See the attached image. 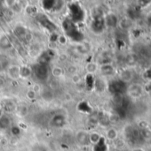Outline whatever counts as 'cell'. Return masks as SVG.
<instances>
[{
  "label": "cell",
  "instance_id": "obj_28",
  "mask_svg": "<svg viewBox=\"0 0 151 151\" xmlns=\"http://www.w3.org/2000/svg\"><path fill=\"white\" fill-rule=\"evenodd\" d=\"M122 76V79H123V81L124 82H126V81H129V80H132V73L129 72V71H124L123 72V73L121 74Z\"/></svg>",
  "mask_w": 151,
  "mask_h": 151
},
{
  "label": "cell",
  "instance_id": "obj_32",
  "mask_svg": "<svg viewBox=\"0 0 151 151\" xmlns=\"http://www.w3.org/2000/svg\"><path fill=\"white\" fill-rule=\"evenodd\" d=\"M52 73L53 75L58 77V76H61L62 74V69L61 67H54V68L52 70Z\"/></svg>",
  "mask_w": 151,
  "mask_h": 151
},
{
  "label": "cell",
  "instance_id": "obj_40",
  "mask_svg": "<svg viewBox=\"0 0 151 151\" xmlns=\"http://www.w3.org/2000/svg\"><path fill=\"white\" fill-rule=\"evenodd\" d=\"M148 25L149 26H151V13L148 15Z\"/></svg>",
  "mask_w": 151,
  "mask_h": 151
},
{
  "label": "cell",
  "instance_id": "obj_36",
  "mask_svg": "<svg viewBox=\"0 0 151 151\" xmlns=\"http://www.w3.org/2000/svg\"><path fill=\"white\" fill-rule=\"evenodd\" d=\"M57 42L59 43H61V45H64L67 43V38L64 36H59V38H58V41Z\"/></svg>",
  "mask_w": 151,
  "mask_h": 151
},
{
  "label": "cell",
  "instance_id": "obj_26",
  "mask_svg": "<svg viewBox=\"0 0 151 151\" xmlns=\"http://www.w3.org/2000/svg\"><path fill=\"white\" fill-rule=\"evenodd\" d=\"M86 70L87 72L89 73V74H92L96 70H97V65L93 62H90L87 64L86 65Z\"/></svg>",
  "mask_w": 151,
  "mask_h": 151
},
{
  "label": "cell",
  "instance_id": "obj_38",
  "mask_svg": "<svg viewBox=\"0 0 151 151\" xmlns=\"http://www.w3.org/2000/svg\"><path fill=\"white\" fill-rule=\"evenodd\" d=\"M32 90H33V91H35L36 93L39 92V91H40V86L38 85V84H36V85L34 86V88H33Z\"/></svg>",
  "mask_w": 151,
  "mask_h": 151
},
{
  "label": "cell",
  "instance_id": "obj_18",
  "mask_svg": "<svg viewBox=\"0 0 151 151\" xmlns=\"http://www.w3.org/2000/svg\"><path fill=\"white\" fill-rule=\"evenodd\" d=\"M31 74V69L30 67L27 66V65H22L20 67V73L19 75L22 78H28L29 77Z\"/></svg>",
  "mask_w": 151,
  "mask_h": 151
},
{
  "label": "cell",
  "instance_id": "obj_5",
  "mask_svg": "<svg viewBox=\"0 0 151 151\" xmlns=\"http://www.w3.org/2000/svg\"><path fill=\"white\" fill-rule=\"evenodd\" d=\"M105 21H104V17L102 18H98V19H93V22H92V25H91V27H92V30L96 33V34H100L102 33L104 28H105Z\"/></svg>",
  "mask_w": 151,
  "mask_h": 151
},
{
  "label": "cell",
  "instance_id": "obj_39",
  "mask_svg": "<svg viewBox=\"0 0 151 151\" xmlns=\"http://www.w3.org/2000/svg\"><path fill=\"white\" fill-rule=\"evenodd\" d=\"M146 89H147L148 92H151V82H149V83L148 84V86L146 87Z\"/></svg>",
  "mask_w": 151,
  "mask_h": 151
},
{
  "label": "cell",
  "instance_id": "obj_21",
  "mask_svg": "<svg viewBox=\"0 0 151 151\" xmlns=\"http://www.w3.org/2000/svg\"><path fill=\"white\" fill-rule=\"evenodd\" d=\"M105 83L102 80H100V79H97L95 80V82H94V88L96 90L98 91H103L105 89Z\"/></svg>",
  "mask_w": 151,
  "mask_h": 151
},
{
  "label": "cell",
  "instance_id": "obj_2",
  "mask_svg": "<svg viewBox=\"0 0 151 151\" xmlns=\"http://www.w3.org/2000/svg\"><path fill=\"white\" fill-rule=\"evenodd\" d=\"M32 70L36 78L39 80H42V81L46 80L49 77L50 69H49L48 65H43V64L38 63L37 65L33 66Z\"/></svg>",
  "mask_w": 151,
  "mask_h": 151
},
{
  "label": "cell",
  "instance_id": "obj_31",
  "mask_svg": "<svg viewBox=\"0 0 151 151\" xmlns=\"http://www.w3.org/2000/svg\"><path fill=\"white\" fill-rule=\"evenodd\" d=\"M77 50L80 52V53H82V54H85V53H86L88 50H89V47H87L86 46V44H83V45H79L78 47H77Z\"/></svg>",
  "mask_w": 151,
  "mask_h": 151
},
{
  "label": "cell",
  "instance_id": "obj_3",
  "mask_svg": "<svg viewBox=\"0 0 151 151\" xmlns=\"http://www.w3.org/2000/svg\"><path fill=\"white\" fill-rule=\"evenodd\" d=\"M36 19L38 21V22L44 27L45 28L47 31L50 32V34H53V33H57V27L56 25L51 21L49 20V18L45 15V14H41V13H38L36 16Z\"/></svg>",
  "mask_w": 151,
  "mask_h": 151
},
{
  "label": "cell",
  "instance_id": "obj_35",
  "mask_svg": "<svg viewBox=\"0 0 151 151\" xmlns=\"http://www.w3.org/2000/svg\"><path fill=\"white\" fill-rule=\"evenodd\" d=\"M58 38H59V35L58 33H53L50 35V41L52 43H54V42H57L58 41Z\"/></svg>",
  "mask_w": 151,
  "mask_h": 151
},
{
  "label": "cell",
  "instance_id": "obj_10",
  "mask_svg": "<svg viewBox=\"0 0 151 151\" xmlns=\"http://www.w3.org/2000/svg\"><path fill=\"white\" fill-rule=\"evenodd\" d=\"M77 141L78 142V144L85 146L89 142V135L86 132H79L77 135Z\"/></svg>",
  "mask_w": 151,
  "mask_h": 151
},
{
  "label": "cell",
  "instance_id": "obj_42",
  "mask_svg": "<svg viewBox=\"0 0 151 151\" xmlns=\"http://www.w3.org/2000/svg\"><path fill=\"white\" fill-rule=\"evenodd\" d=\"M142 3H144V4H149V3H151V1H144V2H142ZM139 4H141V2H139ZM140 6H146V5H140Z\"/></svg>",
  "mask_w": 151,
  "mask_h": 151
},
{
  "label": "cell",
  "instance_id": "obj_14",
  "mask_svg": "<svg viewBox=\"0 0 151 151\" xmlns=\"http://www.w3.org/2000/svg\"><path fill=\"white\" fill-rule=\"evenodd\" d=\"M100 73L103 75H111L114 73V67L110 64H103L100 66Z\"/></svg>",
  "mask_w": 151,
  "mask_h": 151
},
{
  "label": "cell",
  "instance_id": "obj_37",
  "mask_svg": "<svg viewBox=\"0 0 151 151\" xmlns=\"http://www.w3.org/2000/svg\"><path fill=\"white\" fill-rule=\"evenodd\" d=\"M145 77L148 80H150L151 81V68L148 69L145 73Z\"/></svg>",
  "mask_w": 151,
  "mask_h": 151
},
{
  "label": "cell",
  "instance_id": "obj_25",
  "mask_svg": "<svg viewBox=\"0 0 151 151\" xmlns=\"http://www.w3.org/2000/svg\"><path fill=\"white\" fill-rule=\"evenodd\" d=\"M118 24H119V26H120L121 28H123V29H128L129 27H131L132 21H131L130 19L125 18V19H123L122 21H118Z\"/></svg>",
  "mask_w": 151,
  "mask_h": 151
},
{
  "label": "cell",
  "instance_id": "obj_20",
  "mask_svg": "<svg viewBox=\"0 0 151 151\" xmlns=\"http://www.w3.org/2000/svg\"><path fill=\"white\" fill-rule=\"evenodd\" d=\"M117 136H118V133H117V131L115 128H110L108 130L107 132V138L110 141H115L117 139Z\"/></svg>",
  "mask_w": 151,
  "mask_h": 151
},
{
  "label": "cell",
  "instance_id": "obj_34",
  "mask_svg": "<svg viewBox=\"0 0 151 151\" xmlns=\"http://www.w3.org/2000/svg\"><path fill=\"white\" fill-rule=\"evenodd\" d=\"M27 97L29 99V100H33L36 98V92L33 91L32 89L31 90H29L27 92Z\"/></svg>",
  "mask_w": 151,
  "mask_h": 151
},
{
  "label": "cell",
  "instance_id": "obj_9",
  "mask_svg": "<svg viewBox=\"0 0 151 151\" xmlns=\"http://www.w3.org/2000/svg\"><path fill=\"white\" fill-rule=\"evenodd\" d=\"M68 36L72 39L74 42H77V43H79V42H82L84 39H85V36H84V34L78 29L77 28L76 30H74L73 32H71L70 34H69Z\"/></svg>",
  "mask_w": 151,
  "mask_h": 151
},
{
  "label": "cell",
  "instance_id": "obj_11",
  "mask_svg": "<svg viewBox=\"0 0 151 151\" xmlns=\"http://www.w3.org/2000/svg\"><path fill=\"white\" fill-rule=\"evenodd\" d=\"M55 5L56 1H54V0H45V1H42V7L46 12L54 11Z\"/></svg>",
  "mask_w": 151,
  "mask_h": 151
},
{
  "label": "cell",
  "instance_id": "obj_13",
  "mask_svg": "<svg viewBox=\"0 0 151 151\" xmlns=\"http://www.w3.org/2000/svg\"><path fill=\"white\" fill-rule=\"evenodd\" d=\"M14 35L16 36V37L19 39H23L26 36V34L28 33V31L22 27V26H17L14 28Z\"/></svg>",
  "mask_w": 151,
  "mask_h": 151
},
{
  "label": "cell",
  "instance_id": "obj_29",
  "mask_svg": "<svg viewBox=\"0 0 151 151\" xmlns=\"http://www.w3.org/2000/svg\"><path fill=\"white\" fill-rule=\"evenodd\" d=\"M126 63L128 65H134V64L136 63V57L134 56V55H132V54L127 56V58H126Z\"/></svg>",
  "mask_w": 151,
  "mask_h": 151
},
{
  "label": "cell",
  "instance_id": "obj_6",
  "mask_svg": "<svg viewBox=\"0 0 151 151\" xmlns=\"http://www.w3.org/2000/svg\"><path fill=\"white\" fill-rule=\"evenodd\" d=\"M65 123H66V117H65V116H63L61 114L54 115L52 117L51 121H50V124L54 127H61L65 125Z\"/></svg>",
  "mask_w": 151,
  "mask_h": 151
},
{
  "label": "cell",
  "instance_id": "obj_15",
  "mask_svg": "<svg viewBox=\"0 0 151 151\" xmlns=\"http://www.w3.org/2000/svg\"><path fill=\"white\" fill-rule=\"evenodd\" d=\"M77 110L80 112L83 113H91L92 111V107L89 105V104L87 102H81L79 103V104L77 105Z\"/></svg>",
  "mask_w": 151,
  "mask_h": 151
},
{
  "label": "cell",
  "instance_id": "obj_33",
  "mask_svg": "<svg viewBox=\"0 0 151 151\" xmlns=\"http://www.w3.org/2000/svg\"><path fill=\"white\" fill-rule=\"evenodd\" d=\"M11 132H12V134L14 136H17L21 133V128L19 126H12L11 128Z\"/></svg>",
  "mask_w": 151,
  "mask_h": 151
},
{
  "label": "cell",
  "instance_id": "obj_17",
  "mask_svg": "<svg viewBox=\"0 0 151 151\" xmlns=\"http://www.w3.org/2000/svg\"><path fill=\"white\" fill-rule=\"evenodd\" d=\"M93 151H107V145L105 143L104 138H100V140L94 145Z\"/></svg>",
  "mask_w": 151,
  "mask_h": 151
},
{
  "label": "cell",
  "instance_id": "obj_1",
  "mask_svg": "<svg viewBox=\"0 0 151 151\" xmlns=\"http://www.w3.org/2000/svg\"><path fill=\"white\" fill-rule=\"evenodd\" d=\"M69 10H70V15H71L70 20L75 24L84 21V20H85V17H86V13L78 4L72 3V4L69 5Z\"/></svg>",
  "mask_w": 151,
  "mask_h": 151
},
{
  "label": "cell",
  "instance_id": "obj_43",
  "mask_svg": "<svg viewBox=\"0 0 151 151\" xmlns=\"http://www.w3.org/2000/svg\"><path fill=\"white\" fill-rule=\"evenodd\" d=\"M2 108H1V106H0V117H2Z\"/></svg>",
  "mask_w": 151,
  "mask_h": 151
},
{
  "label": "cell",
  "instance_id": "obj_30",
  "mask_svg": "<svg viewBox=\"0 0 151 151\" xmlns=\"http://www.w3.org/2000/svg\"><path fill=\"white\" fill-rule=\"evenodd\" d=\"M4 109H5V111H8V112H12V111H14V109H15V106H14V104H13V103L9 102V103H6V104H5V106H4Z\"/></svg>",
  "mask_w": 151,
  "mask_h": 151
},
{
  "label": "cell",
  "instance_id": "obj_22",
  "mask_svg": "<svg viewBox=\"0 0 151 151\" xmlns=\"http://www.w3.org/2000/svg\"><path fill=\"white\" fill-rule=\"evenodd\" d=\"M8 73H9V75L12 77V78H17L19 75V73H20V67L18 66H12L9 68L8 70Z\"/></svg>",
  "mask_w": 151,
  "mask_h": 151
},
{
  "label": "cell",
  "instance_id": "obj_4",
  "mask_svg": "<svg viewBox=\"0 0 151 151\" xmlns=\"http://www.w3.org/2000/svg\"><path fill=\"white\" fill-rule=\"evenodd\" d=\"M109 91L114 95H122V93L125 89V82L123 80H114L109 86Z\"/></svg>",
  "mask_w": 151,
  "mask_h": 151
},
{
  "label": "cell",
  "instance_id": "obj_7",
  "mask_svg": "<svg viewBox=\"0 0 151 151\" xmlns=\"http://www.w3.org/2000/svg\"><path fill=\"white\" fill-rule=\"evenodd\" d=\"M62 27L64 32L67 34V36L70 34L71 32H73L74 30H76L77 28V27L76 26V24L70 20V19H66L63 22H62Z\"/></svg>",
  "mask_w": 151,
  "mask_h": 151
},
{
  "label": "cell",
  "instance_id": "obj_19",
  "mask_svg": "<svg viewBox=\"0 0 151 151\" xmlns=\"http://www.w3.org/2000/svg\"><path fill=\"white\" fill-rule=\"evenodd\" d=\"M94 82H95V80H94L93 74L88 73L86 77V85L89 90H91L92 89L94 88Z\"/></svg>",
  "mask_w": 151,
  "mask_h": 151
},
{
  "label": "cell",
  "instance_id": "obj_41",
  "mask_svg": "<svg viewBox=\"0 0 151 151\" xmlns=\"http://www.w3.org/2000/svg\"><path fill=\"white\" fill-rule=\"evenodd\" d=\"M5 84V80L3 78H0V86H3Z\"/></svg>",
  "mask_w": 151,
  "mask_h": 151
},
{
  "label": "cell",
  "instance_id": "obj_24",
  "mask_svg": "<svg viewBox=\"0 0 151 151\" xmlns=\"http://www.w3.org/2000/svg\"><path fill=\"white\" fill-rule=\"evenodd\" d=\"M100 138H102V136H100L98 132H93L89 135V142H91V143L95 145L100 140Z\"/></svg>",
  "mask_w": 151,
  "mask_h": 151
},
{
  "label": "cell",
  "instance_id": "obj_16",
  "mask_svg": "<svg viewBox=\"0 0 151 151\" xmlns=\"http://www.w3.org/2000/svg\"><path fill=\"white\" fill-rule=\"evenodd\" d=\"M13 47V43L11 42V40L6 37V36H3L1 39H0V48L2 49H9Z\"/></svg>",
  "mask_w": 151,
  "mask_h": 151
},
{
  "label": "cell",
  "instance_id": "obj_27",
  "mask_svg": "<svg viewBox=\"0 0 151 151\" xmlns=\"http://www.w3.org/2000/svg\"><path fill=\"white\" fill-rule=\"evenodd\" d=\"M26 11H27V12H28L29 14H30V15H35V16H37V14H38V8H37L35 5H28L27 8H26Z\"/></svg>",
  "mask_w": 151,
  "mask_h": 151
},
{
  "label": "cell",
  "instance_id": "obj_23",
  "mask_svg": "<svg viewBox=\"0 0 151 151\" xmlns=\"http://www.w3.org/2000/svg\"><path fill=\"white\" fill-rule=\"evenodd\" d=\"M10 126V120L8 117L2 116L0 117V128L1 129H6Z\"/></svg>",
  "mask_w": 151,
  "mask_h": 151
},
{
  "label": "cell",
  "instance_id": "obj_12",
  "mask_svg": "<svg viewBox=\"0 0 151 151\" xmlns=\"http://www.w3.org/2000/svg\"><path fill=\"white\" fill-rule=\"evenodd\" d=\"M141 92H142L141 87L140 85H137V84H133V85H132L129 89L130 95L133 97H139L141 95Z\"/></svg>",
  "mask_w": 151,
  "mask_h": 151
},
{
  "label": "cell",
  "instance_id": "obj_8",
  "mask_svg": "<svg viewBox=\"0 0 151 151\" xmlns=\"http://www.w3.org/2000/svg\"><path fill=\"white\" fill-rule=\"evenodd\" d=\"M105 25L109 27H115L118 24V19L114 13H109L105 18Z\"/></svg>",
  "mask_w": 151,
  "mask_h": 151
}]
</instances>
